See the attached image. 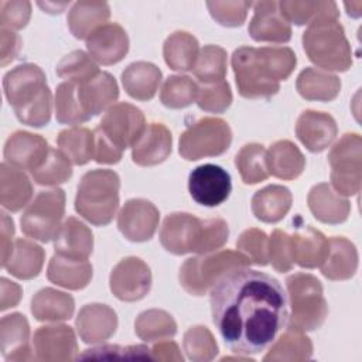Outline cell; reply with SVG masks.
Listing matches in <instances>:
<instances>
[{
	"label": "cell",
	"mask_w": 362,
	"mask_h": 362,
	"mask_svg": "<svg viewBox=\"0 0 362 362\" xmlns=\"http://www.w3.org/2000/svg\"><path fill=\"white\" fill-rule=\"evenodd\" d=\"M197 105L204 112L223 113L232 103V90L226 81L215 83H202L198 88Z\"/></svg>",
	"instance_id": "cell-50"
},
{
	"label": "cell",
	"mask_w": 362,
	"mask_h": 362,
	"mask_svg": "<svg viewBox=\"0 0 362 362\" xmlns=\"http://www.w3.org/2000/svg\"><path fill=\"white\" fill-rule=\"evenodd\" d=\"M45 260L44 249L27 239H16L13 252L3 267L17 279L30 280L40 274Z\"/></svg>",
	"instance_id": "cell-36"
},
{
	"label": "cell",
	"mask_w": 362,
	"mask_h": 362,
	"mask_svg": "<svg viewBox=\"0 0 362 362\" xmlns=\"http://www.w3.org/2000/svg\"><path fill=\"white\" fill-rule=\"evenodd\" d=\"M286 284L291 305L288 327L303 332L318 329L328 315L321 281L308 273H294L287 277Z\"/></svg>",
	"instance_id": "cell-8"
},
{
	"label": "cell",
	"mask_w": 362,
	"mask_h": 362,
	"mask_svg": "<svg viewBox=\"0 0 362 362\" xmlns=\"http://www.w3.org/2000/svg\"><path fill=\"white\" fill-rule=\"evenodd\" d=\"M338 127L334 117L325 112L304 110L296 123L298 140L311 153L325 150L337 137Z\"/></svg>",
	"instance_id": "cell-21"
},
{
	"label": "cell",
	"mask_w": 362,
	"mask_h": 362,
	"mask_svg": "<svg viewBox=\"0 0 362 362\" xmlns=\"http://www.w3.org/2000/svg\"><path fill=\"white\" fill-rule=\"evenodd\" d=\"M253 6L252 1H208L206 7L212 18L223 27H240L249 8Z\"/></svg>",
	"instance_id": "cell-52"
},
{
	"label": "cell",
	"mask_w": 362,
	"mask_h": 362,
	"mask_svg": "<svg viewBox=\"0 0 362 362\" xmlns=\"http://www.w3.org/2000/svg\"><path fill=\"white\" fill-rule=\"evenodd\" d=\"M198 85L185 75L168 76L160 92V100L165 107L182 109L197 100Z\"/></svg>",
	"instance_id": "cell-47"
},
{
	"label": "cell",
	"mask_w": 362,
	"mask_h": 362,
	"mask_svg": "<svg viewBox=\"0 0 362 362\" xmlns=\"http://www.w3.org/2000/svg\"><path fill=\"white\" fill-rule=\"evenodd\" d=\"M253 17L249 23V34L257 42H288L291 38L290 23L283 17L279 1L253 3Z\"/></svg>",
	"instance_id": "cell-18"
},
{
	"label": "cell",
	"mask_w": 362,
	"mask_h": 362,
	"mask_svg": "<svg viewBox=\"0 0 362 362\" xmlns=\"http://www.w3.org/2000/svg\"><path fill=\"white\" fill-rule=\"evenodd\" d=\"M75 310L71 294L51 287L41 288L31 300V313L38 321L69 320Z\"/></svg>",
	"instance_id": "cell-37"
},
{
	"label": "cell",
	"mask_w": 362,
	"mask_h": 362,
	"mask_svg": "<svg viewBox=\"0 0 362 362\" xmlns=\"http://www.w3.org/2000/svg\"><path fill=\"white\" fill-rule=\"evenodd\" d=\"M236 247L250 260V263L259 266H266L269 263V238L260 229L250 228L242 232L236 242Z\"/></svg>",
	"instance_id": "cell-51"
},
{
	"label": "cell",
	"mask_w": 362,
	"mask_h": 362,
	"mask_svg": "<svg viewBox=\"0 0 362 362\" xmlns=\"http://www.w3.org/2000/svg\"><path fill=\"white\" fill-rule=\"evenodd\" d=\"M33 197V185L23 170L6 161L0 165V204L10 212H17Z\"/></svg>",
	"instance_id": "cell-32"
},
{
	"label": "cell",
	"mask_w": 362,
	"mask_h": 362,
	"mask_svg": "<svg viewBox=\"0 0 362 362\" xmlns=\"http://www.w3.org/2000/svg\"><path fill=\"white\" fill-rule=\"evenodd\" d=\"M161 76L163 74L157 65L147 61H137L122 72V83L127 95L133 99L150 100L158 89Z\"/></svg>",
	"instance_id": "cell-31"
},
{
	"label": "cell",
	"mask_w": 362,
	"mask_h": 362,
	"mask_svg": "<svg viewBox=\"0 0 362 362\" xmlns=\"http://www.w3.org/2000/svg\"><path fill=\"white\" fill-rule=\"evenodd\" d=\"M307 202L314 218L322 223H342L348 219L351 212L349 201L327 182L314 185L308 192Z\"/></svg>",
	"instance_id": "cell-26"
},
{
	"label": "cell",
	"mask_w": 362,
	"mask_h": 362,
	"mask_svg": "<svg viewBox=\"0 0 362 362\" xmlns=\"http://www.w3.org/2000/svg\"><path fill=\"white\" fill-rule=\"evenodd\" d=\"M95 147H93V160L99 164H116L120 161L123 151L119 150L110 140H107L100 132L93 130Z\"/></svg>",
	"instance_id": "cell-56"
},
{
	"label": "cell",
	"mask_w": 362,
	"mask_h": 362,
	"mask_svg": "<svg viewBox=\"0 0 362 362\" xmlns=\"http://www.w3.org/2000/svg\"><path fill=\"white\" fill-rule=\"evenodd\" d=\"M99 72L95 59L81 49L69 52L57 64V75L69 82L82 83L95 78Z\"/></svg>",
	"instance_id": "cell-48"
},
{
	"label": "cell",
	"mask_w": 362,
	"mask_h": 362,
	"mask_svg": "<svg viewBox=\"0 0 362 362\" xmlns=\"http://www.w3.org/2000/svg\"><path fill=\"white\" fill-rule=\"evenodd\" d=\"M321 273L334 281L351 279L358 269V250L355 245L344 238L328 239V253L322 262Z\"/></svg>",
	"instance_id": "cell-27"
},
{
	"label": "cell",
	"mask_w": 362,
	"mask_h": 362,
	"mask_svg": "<svg viewBox=\"0 0 362 362\" xmlns=\"http://www.w3.org/2000/svg\"><path fill=\"white\" fill-rule=\"evenodd\" d=\"M134 331L144 342H156L173 338L177 332V324L167 311L153 308L137 317Z\"/></svg>",
	"instance_id": "cell-42"
},
{
	"label": "cell",
	"mask_w": 362,
	"mask_h": 362,
	"mask_svg": "<svg viewBox=\"0 0 362 362\" xmlns=\"http://www.w3.org/2000/svg\"><path fill=\"white\" fill-rule=\"evenodd\" d=\"M21 48V38L18 34L13 33L11 30L1 28L0 30V64L1 66H6L8 62H11L20 52Z\"/></svg>",
	"instance_id": "cell-57"
},
{
	"label": "cell",
	"mask_w": 362,
	"mask_h": 362,
	"mask_svg": "<svg viewBox=\"0 0 362 362\" xmlns=\"http://www.w3.org/2000/svg\"><path fill=\"white\" fill-rule=\"evenodd\" d=\"M109 286L116 298L129 303L139 301L151 288L150 267L140 257H124L112 269Z\"/></svg>",
	"instance_id": "cell-14"
},
{
	"label": "cell",
	"mask_w": 362,
	"mask_h": 362,
	"mask_svg": "<svg viewBox=\"0 0 362 362\" xmlns=\"http://www.w3.org/2000/svg\"><path fill=\"white\" fill-rule=\"evenodd\" d=\"M160 212L154 204L143 198L126 201L117 215V228L130 242L150 240L158 226Z\"/></svg>",
	"instance_id": "cell-16"
},
{
	"label": "cell",
	"mask_w": 362,
	"mask_h": 362,
	"mask_svg": "<svg viewBox=\"0 0 362 362\" xmlns=\"http://www.w3.org/2000/svg\"><path fill=\"white\" fill-rule=\"evenodd\" d=\"M279 8L283 17L296 25L311 24L321 18H338L339 11L335 1L318 0H283L279 1Z\"/></svg>",
	"instance_id": "cell-39"
},
{
	"label": "cell",
	"mask_w": 362,
	"mask_h": 362,
	"mask_svg": "<svg viewBox=\"0 0 362 362\" xmlns=\"http://www.w3.org/2000/svg\"><path fill=\"white\" fill-rule=\"evenodd\" d=\"M293 195L287 187L267 185L255 192L252 197L253 215L266 223H276L281 221L291 208Z\"/></svg>",
	"instance_id": "cell-30"
},
{
	"label": "cell",
	"mask_w": 362,
	"mask_h": 362,
	"mask_svg": "<svg viewBox=\"0 0 362 362\" xmlns=\"http://www.w3.org/2000/svg\"><path fill=\"white\" fill-rule=\"evenodd\" d=\"M226 51L219 45H205L194 65V75L201 83H215L225 81Z\"/></svg>",
	"instance_id": "cell-45"
},
{
	"label": "cell",
	"mask_w": 362,
	"mask_h": 362,
	"mask_svg": "<svg viewBox=\"0 0 362 362\" xmlns=\"http://www.w3.org/2000/svg\"><path fill=\"white\" fill-rule=\"evenodd\" d=\"M249 264L250 260L235 250L199 255L182 263L180 267V284L191 296H205L223 276Z\"/></svg>",
	"instance_id": "cell-7"
},
{
	"label": "cell",
	"mask_w": 362,
	"mask_h": 362,
	"mask_svg": "<svg viewBox=\"0 0 362 362\" xmlns=\"http://www.w3.org/2000/svg\"><path fill=\"white\" fill-rule=\"evenodd\" d=\"M72 175L69 158L54 147H49L44 161L31 171L33 180L40 185H58L68 181Z\"/></svg>",
	"instance_id": "cell-46"
},
{
	"label": "cell",
	"mask_w": 362,
	"mask_h": 362,
	"mask_svg": "<svg viewBox=\"0 0 362 362\" xmlns=\"http://www.w3.org/2000/svg\"><path fill=\"white\" fill-rule=\"evenodd\" d=\"M173 137L163 123H150L132 147V158L137 165L151 167L167 160Z\"/></svg>",
	"instance_id": "cell-23"
},
{
	"label": "cell",
	"mask_w": 362,
	"mask_h": 362,
	"mask_svg": "<svg viewBox=\"0 0 362 362\" xmlns=\"http://www.w3.org/2000/svg\"><path fill=\"white\" fill-rule=\"evenodd\" d=\"M228 236L229 228L222 218L199 219L187 212H174L163 222L160 243L173 255H205L221 249Z\"/></svg>",
	"instance_id": "cell-4"
},
{
	"label": "cell",
	"mask_w": 362,
	"mask_h": 362,
	"mask_svg": "<svg viewBox=\"0 0 362 362\" xmlns=\"http://www.w3.org/2000/svg\"><path fill=\"white\" fill-rule=\"evenodd\" d=\"M235 165L245 184H257L269 177L266 148L262 144H245L235 157Z\"/></svg>",
	"instance_id": "cell-44"
},
{
	"label": "cell",
	"mask_w": 362,
	"mask_h": 362,
	"mask_svg": "<svg viewBox=\"0 0 362 362\" xmlns=\"http://www.w3.org/2000/svg\"><path fill=\"white\" fill-rule=\"evenodd\" d=\"M76 331L86 344H99L109 339L117 328V315L106 304H86L76 317Z\"/></svg>",
	"instance_id": "cell-22"
},
{
	"label": "cell",
	"mask_w": 362,
	"mask_h": 362,
	"mask_svg": "<svg viewBox=\"0 0 362 362\" xmlns=\"http://www.w3.org/2000/svg\"><path fill=\"white\" fill-rule=\"evenodd\" d=\"M54 249L62 256L88 259L93 250V233L83 222L69 216L54 238Z\"/></svg>",
	"instance_id": "cell-29"
},
{
	"label": "cell",
	"mask_w": 362,
	"mask_h": 362,
	"mask_svg": "<svg viewBox=\"0 0 362 362\" xmlns=\"http://www.w3.org/2000/svg\"><path fill=\"white\" fill-rule=\"evenodd\" d=\"M65 214V192L61 188L40 191L33 202L28 204L20 218L21 230L25 236L49 242L61 228Z\"/></svg>",
	"instance_id": "cell-10"
},
{
	"label": "cell",
	"mask_w": 362,
	"mask_h": 362,
	"mask_svg": "<svg viewBox=\"0 0 362 362\" xmlns=\"http://www.w3.org/2000/svg\"><path fill=\"white\" fill-rule=\"evenodd\" d=\"M198 54V40L187 31H175L170 34L163 45L164 61L174 71H192Z\"/></svg>",
	"instance_id": "cell-38"
},
{
	"label": "cell",
	"mask_w": 362,
	"mask_h": 362,
	"mask_svg": "<svg viewBox=\"0 0 362 362\" xmlns=\"http://www.w3.org/2000/svg\"><path fill=\"white\" fill-rule=\"evenodd\" d=\"M269 174L280 180H296L305 167V158L300 148L290 140H279L266 151Z\"/></svg>",
	"instance_id": "cell-33"
},
{
	"label": "cell",
	"mask_w": 362,
	"mask_h": 362,
	"mask_svg": "<svg viewBox=\"0 0 362 362\" xmlns=\"http://www.w3.org/2000/svg\"><path fill=\"white\" fill-rule=\"evenodd\" d=\"M110 7L106 1H76L66 17L68 27L75 38L86 40L96 28L106 24Z\"/></svg>",
	"instance_id": "cell-35"
},
{
	"label": "cell",
	"mask_w": 362,
	"mask_h": 362,
	"mask_svg": "<svg viewBox=\"0 0 362 362\" xmlns=\"http://www.w3.org/2000/svg\"><path fill=\"white\" fill-rule=\"evenodd\" d=\"M69 3H61V4H55V3H38V6L40 7H42V8H49V7H52V14H55V13H61L66 6H68Z\"/></svg>",
	"instance_id": "cell-62"
},
{
	"label": "cell",
	"mask_w": 362,
	"mask_h": 362,
	"mask_svg": "<svg viewBox=\"0 0 362 362\" xmlns=\"http://www.w3.org/2000/svg\"><path fill=\"white\" fill-rule=\"evenodd\" d=\"M151 359L158 361H182L180 348L173 341H161L151 348Z\"/></svg>",
	"instance_id": "cell-60"
},
{
	"label": "cell",
	"mask_w": 362,
	"mask_h": 362,
	"mask_svg": "<svg viewBox=\"0 0 362 362\" xmlns=\"http://www.w3.org/2000/svg\"><path fill=\"white\" fill-rule=\"evenodd\" d=\"M13 235H14V223L13 219L6 214L1 212V266L7 262L13 252Z\"/></svg>",
	"instance_id": "cell-58"
},
{
	"label": "cell",
	"mask_w": 362,
	"mask_h": 362,
	"mask_svg": "<svg viewBox=\"0 0 362 362\" xmlns=\"http://www.w3.org/2000/svg\"><path fill=\"white\" fill-rule=\"evenodd\" d=\"M188 191L197 204L218 206L228 199L232 191L230 175L216 164L198 165L189 173Z\"/></svg>",
	"instance_id": "cell-15"
},
{
	"label": "cell",
	"mask_w": 362,
	"mask_h": 362,
	"mask_svg": "<svg viewBox=\"0 0 362 362\" xmlns=\"http://www.w3.org/2000/svg\"><path fill=\"white\" fill-rule=\"evenodd\" d=\"M303 47L308 59L324 71L345 72L352 65L351 45L338 18H321L303 33Z\"/></svg>",
	"instance_id": "cell-6"
},
{
	"label": "cell",
	"mask_w": 362,
	"mask_h": 362,
	"mask_svg": "<svg viewBox=\"0 0 362 362\" xmlns=\"http://www.w3.org/2000/svg\"><path fill=\"white\" fill-rule=\"evenodd\" d=\"M51 283L68 290H82L92 279V264L88 259H75L55 253L47 269Z\"/></svg>",
	"instance_id": "cell-28"
},
{
	"label": "cell",
	"mask_w": 362,
	"mask_h": 362,
	"mask_svg": "<svg viewBox=\"0 0 362 362\" xmlns=\"http://www.w3.org/2000/svg\"><path fill=\"white\" fill-rule=\"evenodd\" d=\"M48 150L49 146L42 136L18 130L6 140L4 160L16 168L31 173L44 161Z\"/></svg>",
	"instance_id": "cell-20"
},
{
	"label": "cell",
	"mask_w": 362,
	"mask_h": 362,
	"mask_svg": "<svg viewBox=\"0 0 362 362\" xmlns=\"http://www.w3.org/2000/svg\"><path fill=\"white\" fill-rule=\"evenodd\" d=\"M291 236V253L296 264L304 269L320 267L328 253V239L310 225H296Z\"/></svg>",
	"instance_id": "cell-25"
},
{
	"label": "cell",
	"mask_w": 362,
	"mask_h": 362,
	"mask_svg": "<svg viewBox=\"0 0 362 362\" xmlns=\"http://www.w3.org/2000/svg\"><path fill=\"white\" fill-rule=\"evenodd\" d=\"M88 54L102 65L120 62L129 51V37L117 23H106L86 38Z\"/></svg>",
	"instance_id": "cell-19"
},
{
	"label": "cell",
	"mask_w": 362,
	"mask_h": 362,
	"mask_svg": "<svg viewBox=\"0 0 362 362\" xmlns=\"http://www.w3.org/2000/svg\"><path fill=\"white\" fill-rule=\"evenodd\" d=\"M120 178L113 170L98 168L81 178L75 197L76 212L95 226L112 222L119 208Z\"/></svg>",
	"instance_id": "cell-5"
},
{
	"label": "cell",
	"mask_w": 362,
	"mask_h": 362,
	"mask_svg": "<svg viewBox=\"0 0 362 362\" xmlns=\"http://www.w3.org/2000/svg\"><path fill=\"white\" fill-rule=\"evenodd\" d=\"M0 348L7 361H31L35 355L30 346V325L20 313L4 315L0 322Z\"/></svg>",
	"instance_id": "cell-24"
},
{
	"label": "cell",
	"mask_w": 362,
	"mask_h": 362,
	"mask_svg": "<svg viewBox=\"0 0 362 362\" xmlns=\"http://www.w3.org/2000/svg\"><path fill=\"white\" fill-rule=\"evenodd\" d=\"M288 298L277 279L247 267L223 276L211 290L212 321L226 346L253 355L272 345L288 318Z\"/></svg>",
	"instance_id": "cell-1"
},
{
	"label": "cell",
	"mask_w": 362,
	"mask_h": 362,
	"mask_svg": "<svg viewBox=\"0 0 362 362\" xmlns=\"http://www.w3.org/2000/svg\"><path fill=\"white\" fill-rule=\"evenodd\" d=\"M256 58L266 75L279 83L291 75L297 64V57L288 47L256 48Z\"/></svg>",
	"instance_id": "cell-43"
},
{
	"label": "cell",
	"mask_w": 362,
	"mask_h": 362,
	"mask_svg": "<svg viewBox=\"0 0 362 362\" xmlns=\"http://www.w3.org/2000/svg\"><path fill=\"white\" fill-rule=\"evenodd\" d=\"M232 68L240 96L246 99H269L280 89V83L270 79L256 58V48L239 47L232 54Z\"/></svg>",
	"instance_id": "cell-12"
},
{
	"label": "cell",
	"mask_w": 362,
	"mask_h": 362,
	"mask_svg": "<svg viewBox=\"0 0 362 362\" xmlns=\"http://www.w3.org/2000/svg\"><path fill=\"white\" fill-rule=\"evenodd\" d=\"M296 88L307 100L329 102L338 96L341 90V81L337 75L328 71L308 66L298 74Z\"/></svg>",
	"instance_id": "cell-34"
},
{
	"label": "cell",
	"mask_w": 362,
	"mask_h": 362,
	"mask_svg": "<svg viewBox=\"0 0 362 362\" xmlns=\"http://www.w3.org/2000/svg\"><path fill=\"white\" fill-rule=\"evenodd\" d=\"M37 361L62 362L78 358V344L74 329L65 324L40 327L34 332Z\"/></svg>",
	"instance_id": "cell-17"
},
{
	"label": "cell",
	"mask_w": 362,
	"mask_h": 362,
	"mask_svg": "<svg viewBox=\"0 0 362 362\" xmlns=\"http://www.w3.org/2000/svg\"><path fill=\"white\" fill-rule=\"evenodd\" d=\"M0 281H1V307H0V310L4 311L7 308L18 304L23 291L17 283L10 281L6 277H1Z\"/></svg>",
	"instance_id": "cell-59"
},
{
	"label": "cell",
	"mask_w": 362,
	"mask_h": 362,
	"mask_svg": "<svg viewBox=\"0 0 362 362\" xmlns=\"http://www.w3.org/2000/svg\"><path fill=\"white\" fill-rule=\"evenodd\" d=\"M57 143L59 150L75 165H83L93 158L95 137L86 127H69L59 132Z\"/></svg>",
	"instance_id": "cell-41"
},
{
	"label": "cell",
	"mask_w": 362,
	"mask_h": 362,
	"mask_svg": "<svg viewBox=\"0 0 362 362\" xmlns=\"http://www.w3.org/2000/svg\"><path fill=\"white\" fill-rule=\"evenodd\" d=\"M117 98V82L105 71L82 83L65 81L55 90V117L64 124L85 123L113 106Z\"/></svg>",
	"instance_id": "cell-2"
},
{
	"label": "cell",
	"mask_w": 362,
	"mask_h": 362,
	"mask_svg": "<svg viewBox=\"0 0 362 362\" xmlns=\"http://www.w3.org/2000/svg\"><path fill=\"white\" fill-rule=\"evenodd\" d=\"M345 8L348 10V14L352 17H359L361 16V8H362V1H345Z\"/></svg>",
	"instance_id": "cell-61"
},
{
	"label": "cell",
	"mask_w": 362,
	"mask_h": 362,
	"mask_svg": "<svg viewBox=\"0 0 362 362\" xmlns=\"http://www.w3.org/2000/svg\"><path fill=\"white\" fill-rule=\"evenodd\" d=\"M232 143L229 124L219 117H202L191 123L180 136L178 151L182 158L197 161L223 154Z\"/></svg>",
	"instance_id": "cell-9"
},
{
	"label": "cell",
	"mask_w": 362,
	"mask_h": 362,
	"mask_svg": "<svg viewBox=\"0 0 362 362\" xmlns=\"http://www.w3.org/2000/svg\"><path fill=\"white\" fill-rule=\"evenodd\" d=\"M269 262L279 273L290 272L294 260L291 253V236L286 230L274 229L269 238Z\"/></svg>",
	"instance_id": "cell-53"
},
{
	"label": "cell",
	"mask_w": 362,
	"mask_h": 362,
	"mask_svg": "<svg viewBox=\"0 0 362 362\" xmlns=\"http://www.w3.org/2000/svg\"><path fill=\"white\" fill-rule=\"evenodd\" d=\"M146 126L144 115L139 107L120 102L105 112L96 130L123 151L127 147H133Z\"/></svg>",
	"instance_id": "cell-13"
},
{
	"label": "cell",
	"mask_w": 362,
	"mask_h": 362,
	"mask_svg": "<svg viewBox=\"0 0 362 362\" xmlns=\"http://www.w3.org/2000/svg\"><path fill=\"white\" fill-rule=\"evenodd\" d=\"M4 96L17 119L31 127L48 124L52 113V93L44 71L35 64H21L3 78Z\"/></svg>",
	"instance_id": "cell-3"
},
{
	"label": "cell",
	"mask_w": 362,
	"mask_h": 362,
	"mask_svg": "<svg viewBox=\"0 0 362 362\" xmlns=\"http://www.w3.org/2000/svg\"><path fill=\"white\" fill-rule=\"evenodd\" d=\"M313 355V342L303 334V331L288 327L277 341L272 345L270 351L264 355L263 361H307Z\"/></svg>",
	"instance_id": "cell-40"
},
{
	"label": "cell",
	"mask_w": 362,
	"mask_h": 362,
	"mask_svg": "<svg viewBox=\"0 0 362 362\" xmlns=\"http://www.w3.org/2000/svg\"><path fill=\"white\" fill-rule=\"evenodd\" d=\"M95 358V359H112V358H127V359H151V349L146 345H130V346H119V345H103L92 349H86L81 356Z\"/></svg>",
	"instance_id": "cell-54"
},
{
	"label": "cell",
	"mask_w": 362,
	"mask_h": 362,
	"mask_svg": "<svg viewBox=\"0 0 362 362\" xmlns=\"http://www.w3.org/2000/svg\"><path fill=\"white\" fill-rule=\"evenodd\" d=\"M184 351L191 361L206 362L218 355V344L212 332L202 325L191 327L184 334Z\"/></svg>",
	"instance_id": "cell-49"
},
{
	"label": "cell",
	"mask_w": 362,
	"mask_h": 362,
	"mask_svg": "<svg viewBox=\"0 0 362 362\" xmlns=\"http://www.w3.org/2000/svg\"><path fill=\"white\" fill-rule=\"evenodd\" d=\"M31 17V3L27 0H3L0 1L1 28L21 30Z\"/></svg>",
	"instance_id": "cell-55"
},
{
	"label": "cell",
	"mask_w": 362,
	"mask_h": 362,
	"mask_svg": "<svg viewBox=\"0 0 362 362\" xmlns=\"http://www.w3.org/2000/svg\"><path fill=\"white\" fill-rule=\"evenodd\" d=\"M332 188L342 197H352L362 185V139L345 133L328 153Z\"/></svg>",
	"instance_id": "cell-11"
}]
</instances>
